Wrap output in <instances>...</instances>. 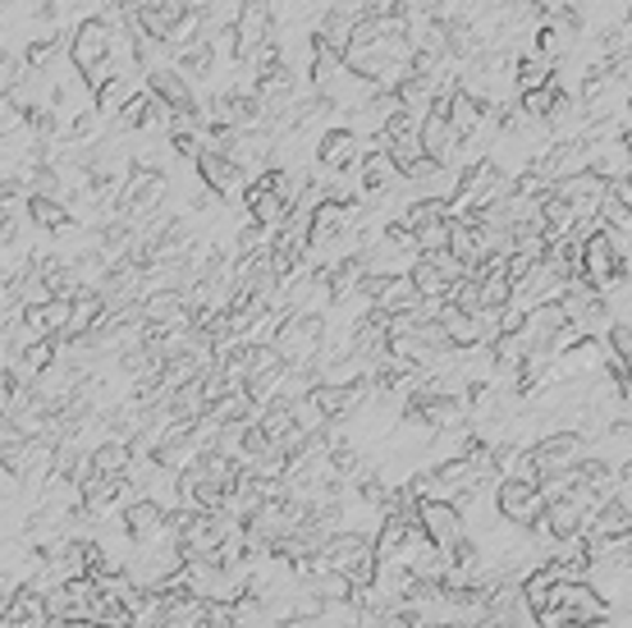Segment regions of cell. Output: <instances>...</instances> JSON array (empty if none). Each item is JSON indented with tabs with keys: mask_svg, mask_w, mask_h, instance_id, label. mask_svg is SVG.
Returning a JSON list of instances; mask_svg holds the SVG:
<instances>
[{
	"mask_svg": "<svg viewBox=\"0 0 632 628\" xmlns=\"http://www.w3.org/2000/svg\"><path fill=\"white\" fill-rule=\"evenodd\" d=\"M69 317H73V299H51L47 303V321H51L56 336H64V330H69Z\"/></svg>",
	"mask_w": 632,
	"mask_h": 628,
	"instance_id": "cell-27",
	"label": "cell"
},
{
	"mask_svg": "<svg viewBox=\"0 0 632 628\" xmlns=\"http://www.w3.org/2000/svg\"><path fill=\"white\" fill-rule=\"evenodd\" d=\"M362 157H367V138H358L349 124L325 129L317 138V166L325 175H353V170H362Z\"/></svg>",
	"mask_w": 632,
	"mask_h": 628,
	"instance_id": "cell-8",
	"label": "cell"
},
{
	"mask_svg": "<svg viewBox=\"0 0 632 628\" xmlns=\"http://www.w3.org/2000/svg\"><path fill=\"white\" fill-rule=\"evenodd\" d=\"M243 202H248V216L257 220V226H267L271 235L284 230V220H289V211H293V207L271 189V183H262V179H252V189H248Z\"/></svg>",
	"mask_w": 632,
	"mask_h": 628,
	"instance_id": "cell-14",
	"label": "cell"
},
{
	"mask_svg": "<svg viewBox=\"0 0 632 628\" xmlns=\"http://www.w3.org/2000/svg\"><path fill=\"white\" fill-rule=\"evenodd\" d=\"M440 321L444 330H450V345L459 353H476V349H486V321H481L476 312L459 308V303H444L440 308Z\"/></svg>",
	"mask_w": 632,
	"mask_h": 628,
	"instance_id": "cell-13",
	"label": "cell"
},
{
	"mask_svg": "<svg viewBox=\"0 0 632 628\" xmlns=\"http://www.w3.org/2000/svg\"><path fill=\"white\" fill-rule=\"evenodd\" d=\"M554 60L550 56H541V51H532V56H523L513 64V83H518V92H536V88H550L554 83Z\"/></svg>",
	"mask_w": 632,
	"mask_h": 628,
	"instance_id": "cell-23",
	"label": "cell"
},
{
	"mask_svg": "<svg viewBox=\"0 0 632 628\" xmlns=\"http://www.w3.org/2000/svg\"><path fill=\"white\" fill-rule=\"evenodd\" d=\"M193 628H248V624L239 619V610H234V601H207Z\"/></svg>",
	"mask_w": 632,
	"mask_h": 628,
	"instance_id": "cell-24",
	"label": "cell"
},
{
	"mask_svg": "<svg viewBox=\"0 0 632 628\" xmlns=\"http://www.w3.org/2000/svg\"><path fill=\"white\" fill-rule=\"evenodd\" d=\"M23 211H28V220L37 230H47V235H56L60 226H69V202L64 198H51V193H32L28 202H23Z\"/></svg>",
	"mask_w": 632,
	"mask_h": 628,
	"instance_id": "cell-21",
	"label": "cell"
},
{
	"mask_svg": "<svg viewBox=\"0 0 632 628\" xmlns=\"http://www.w3.org/2000/svg\"><path fill=\"white\" fill-rule=\"evenodd\" d=\"M408 276H413L418 293H422V303H450V293H454V280H450V276H444V271L435 267V257L418 252V257H413V267H408Z\"/></svg>",
	"mask_w": 632,
	"mask_h": 628,
	"instance_id": "cell-17",
	"label": "cell"
},
{
	"mask_svg": "<svg viewBox=\"0 0 632 628\" xmlns=\"http://www.w3.org/2000/svg\"><path fill=\"white\" fill-rule=\"evenodd\" d=\"M554 587H560V569H554L550 560H545V565H536V569L523 578V597H528V606H532V615H536V619L554 610Z\"/></svg>",
	"mask_w": 632,
	"mask_h": 628,
	"instance_id": "cell-19",
	"label": "cell"
},
{
	"mask_svg": "<svg viewBox=\"0 0 632 628\" xmlns=\"http://www.w3.org/2000/svg\"><path fill=\"white\" fill-rule=\"evenodd\" d=\"M476 280H481V299H486V308H504V303L513 299L509 271H500V276H476Z\"/></svg>",
	"mask_w": 632,
	"mask_h": 628,
	"instance_id": "cell-26",
	"label": "cell"
},
{
	"mask_svg": "<svg viewBox=\"0 0 632 628\" xmlns=\"http://www.w3.org/2000/svg\"><path fill=\"white\" fill-rule=\"evenodd\" d=\"M422 152L440 166H454L463 157V133L450 124V110H444V101H435L427 110V120H422Z\"/></svg>",
	"mask_w": 632,
	"mask_h": 628,
	"instance_id": "cell-9",
	"label": "cell"
},
{
	"mask_svg": "<svg viewBox=\"0 0 632 628\" xmlns=\"http://www.w3.org/2000/svg\"><path fill=\"white\" fill-rule=\"evenodd\" d=\"M591 546H601V541H623V537H632V505L623 500V496H610L596 514H591V524H586V532H582Z\"/></svg>",
	"mask_w": 632,
	"mask_h": 628,
	"instance_id": "cell-12",
	"label": "cell"
},
{
	"mask_svg": "<svg viewBox=\"0 0 632 628\" xmlns=\"http://www.w3.org/2000/svg\"><path fill=\"white\" fill-rule=\"evenodd\" d=\"M120 524H124V532H129L133 546L170 541V505H161L157 496H138L133 505H124Z\"/></svg>",
	"mask_w": 632,
	"mask_h": 628,
	"instance_id": "cell-7",
	"label": "cell"
},
{
	"mask_svg": "<svg viewBox=\"0 0 632 628\" xmlns=\"http://www.w3.org/2000/svg\"><path fill=\"white\" fill-rule=\"evenodd\" d=\"M275 10L271 0H243L239 6V19H234V64L252 69L257 56H262L271 42H275Z\"/></svg>",
	"mask_w": 632,
	"mask_h": 628,
	"instance_id": "cell-3",
	"label": "cell"
},
{
	"mask_svg": "<svg viewBox=\"0 0 632 628\" xmlns=\"http://www.w3.org/2000/svg\"><path fill=\"white\" fill-rule=\"evenodd\" d=\"M106 308H110V303L101 299V289H92V285H88V289L79 293V299H73V317H69L64 340H83L88 330H92V326L106 317Z\"/></svg>",
	"mask_w": 632,
	"mask_h": 628,
	"instance_id": "cell-20",
	"label": "cell"
},
{
	"mask_svg": "<svg viewBox=\"0 0 632 628\" xmlns=\"http://www.w3.org/2000/svg\"><path fill=\"white\" fill-rule=\"evenodd\" d=\"M610 358V345H601V336H578L560 358H554V381H586L596 377Z\"/></svg>",
	"mask_w": 632,
	"mask_h": 628,
	"instance_id": "cell-10",
	"label": "cell"
},
{
	"mask_svg": "<svg viewBox=\"0 0 632 628\" xmlns=\"http://www.w3.org/2000/svg\"><path fill=\"white\" fill-rule=\"evenodd\" d=\"M545 491L541 482H528V477H500L495 482V509H500V519L513 524V528H523L532 532L541 519H545Z\"/></svg>",
	"mask_w": 632,
	"mask_h": 628,
	"instance_id": "cell-4",
	"label": "cell"
},
{
	"mask_svg": "<svg viewBox=\"0 0 632 628\" xmlns=\"http://www.w3.org/2000/svg\"><path fill=\"white\" fill-rule=\"evenodd\" d=\"M582 459H586V436L578 427H560V431L532 440V463L541 472V482H550V477H564Z\"/></svg>",
	"mask_w": 632,
	"mask_h": 628,
	"instance_id": "cell-5",
	"label": "cell"
},
{
	"mask_svg": "<svg viewBox=\"0 0 632 628\" xmlns=\"http://www.w3.org/2000/svg\"><path fill=\"white\" fill-rule=\"evenodd\" d=\"M198 175H202V183L215 193V202H239V198H248V189H252V175L239 166V161H230V152H215V147H207V152L198 157Z\"/></svg>",
	"mask_w": 632,
	"mask_h": 628,
	"instance_id": "cell-6",
	"label": "cell"
},
{
	"mask_svg": "<svg viewBox=\"0 0 632 628\" xmlns=\"http://www.w3.org/2000/svg\"><path fill=\"white\" fill-rule=\"evenodd\" d=\"M147 83H152V97H161V101L174 106V110H202L193 83L183 79L174 64H165V69H157V73H147Z\"/></svg>",
	"mask_w": 632,
	"mask_h": 628,
	"instance_id": "cell-16",
	"label": "cell"
},
{
	"mask_svg": "<svg viewBox=\"0 0 632 628\" xmlns=\"http://www.w3.org/2000/svg\"><path fill=\"white\" fill-rule=\"evenodd\" d=\"M110 56H116V28H110L101 14H92V19H83L79 28H73V37H69V60H73V69L83 73V83L97 92L110 73Z\"/></svg>",
	"mask_w": 632,
	"mask_h": 628,
	"instance_id": "cell-1",
	"label": "cell"
},
{
	"mask_svg": "<svg viewBox=\"0 0 632 628\" xmlns=\"http://www.w3.org/2000/svg\"><path fill=\"white\" fill-rule=\"evenodd\" d=\"M174 69H179L189 83L211 79V69H215V42H211V37H198V42L179 47V51H174Z\"/></svg>",
	"mask_w": 632,
	"mask_h": 628,
	"instance_id": "cell-18",
	"label": "cell"
},
{
	"mask_svg": "<svg viewBox=\"0 0 632 628\" xmlns=\"http://www.w3.org/2000/svg\"><path fill=\"white\" fill-rule=\"evenodd\" d=\"M133 97H138V92H133V79H129V73H110V79L92 92V106L101 110V120H116Z\"/></svg>",
	"mask_w": 632,
	"mask_h": 628,
	"instance_id": "cell-22",
	"label": "cell"
},
{
	"mask_svg": "<svg viewBox=\"0 0 632 628\" xmlns=\"http://www.w3.org/2000/svg\"><path fill=\"white\" fill-rule=\"evenodd\" d=\"M133 459H138V446H133V440H124V436H106V440H97L92 455H88L92 472H106V477H124V472L133 468Z\"/></svg>",
	"mask_w": 632,
	"mask_h": 628,
	"instance_id": "cell-15",
	"label": "cell"
},
{
	"mask_svg": "<svg viewBox=\"0 0 632 628\" xmlns=\"http://www.w3.org/2000/svg\"><path fill=\"white\" fill-rule=\"evenodd\" d=\"M325 340H330V321H325L321 308H289V317L280 321V330H275L271 345L280 349V358H284L289 367H303V362H317V358H321Z\"/></svg>",
	"mask_w": 632,
	"mask_h": 628,
	"instance_id": "cell-2",
	"label": "cell"
},
{
	"mask_svg": "<svg viewBox=\"0 0 632 628\" xmlns=\"http://www.w3.org/2000/svg\"><path fill=\"white\" fill-rule=\"evenodd\" d=\"M418 519H422L427 537H431L440 550H450L454 541H463V537H468V519H463V509H459V505H450V500L427 496V500L418 505Z\"/></svg>",
	"mask_w": 632,
	"mask_h": 628,
	"instance_id": "cell-11",
	"label": "cell"
},
{
	"mask_svg": "<svg viewBox=\"0 0 632 628\" xmlns=\"http://www.w3.org/2000/svg\"><path fill=\"white\" fill-rule=\"evenodd\" d=\"M60 51H64V37L42 32V37H32V42H28V56H23V60H28L32 69H47V64H51Z\"/></svg>",
	"mask_w": 632,
	"mask_h": 628,
	"instance_id": "cell-25",
	"label": "cell"
}]
</instances>
